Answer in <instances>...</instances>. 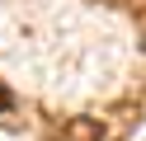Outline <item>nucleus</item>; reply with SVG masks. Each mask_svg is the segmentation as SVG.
Masks as SVG:
<instances>
[{
    "mask_svg": "<svg viewBox=\"0 0 146 141\" xmlns=\"http://www.w3.org/2000/svg\"><path fill=\"white\" fill-rule=\"evenodd\" d=\"M52 141H104V122L99 118H71Z\"/></svg>",
    "mask_w": 146,
    "mask_h": 141,
    "instance_id": "f257e3e1",
    "label": "nucleus"
},
{
    "mask_svg": "<svg viewBox=\"0 0 146 141\" xmlns=\"http://www.w3.org/2000/svg\"><path fill=\"white\" fill-rule=\"evenodd\" d=\"M0 108H10V94H5V89H0Z\"/></svg>",
    "mask_w": 146,
    "mask_h": 141,
    "instance_id": "f03ea898",
    "label": "nucleus"
}]
</instances>
